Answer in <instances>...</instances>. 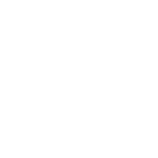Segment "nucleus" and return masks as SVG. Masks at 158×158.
Wrapping results in <instances>:
<instances>
[]
</instances>
